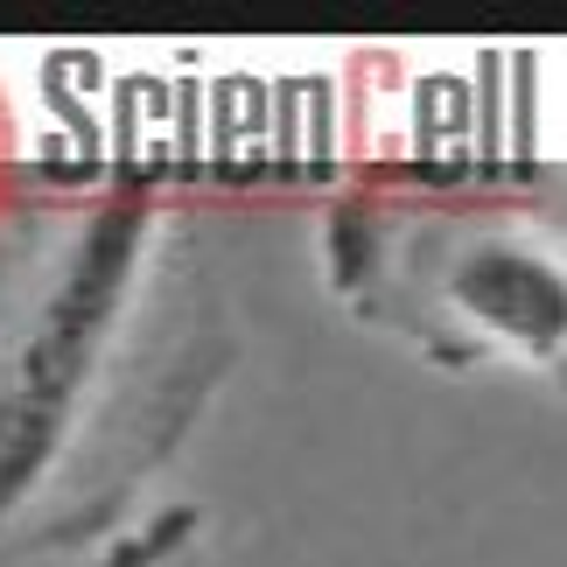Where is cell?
<instances>
[{
  "mask_svg": "<svg viewBox=\"0 0 567 567\" xmlns=\"http://www.w3.org/2000/svg\"><path fill=\"white\" fill-rule=\"evenodd\" d=\"M105 567H204V539H196V512H168L155 533H141L134 547Z\"/></svg>",
  "mask_w": 567,
  "mask_h": 567,
  "instance_id": "3",
  "label": "cell"
},
{
  "mask_svg": "<svg viewBox=\"0 0 567 567\" xmlns=\"http://www.w3.org/2000/svg\"><path fill=\"white\" fill-rule=\"evenodd\" d=\"M217 372L210 288L155 189H113L29 246L0 301V567L113 533Z\"/></svg>",
  "mask_w": 567,
  "mask_h": 567,
  "instance_id": "1",
  "label": "cell"
},
{
  "mask_svg": "<svg viewBox=\"0 0 567 567\" xmlns=\"http://www.w3.org/2000/svg\"><path fill=\"white\" fill-rule=\"evenodd\" d=\"M427 274V316L442 330L427 337L434 358L463 364L476 351H512L526 364L560 358V252H539V238L512 231H463L442 238Z\"/></svg>",
  "mask_w": 567,
  "mask_h": 567,
  "instance_id": "2",
  "label": "cell"
}]
</instances>
